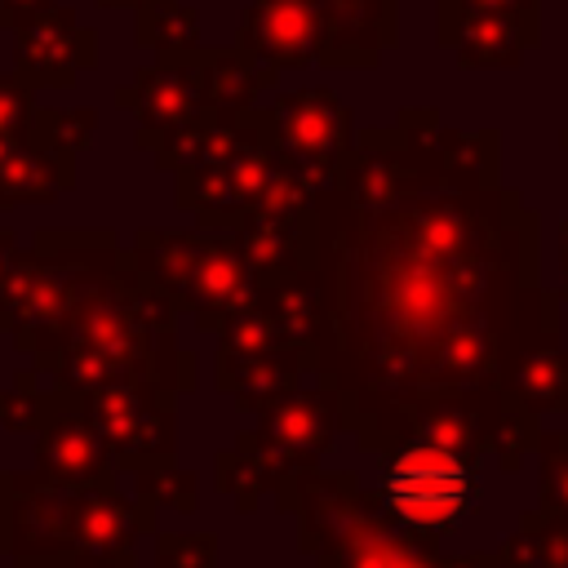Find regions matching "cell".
I'll return each instance as SVG.
<instances>
[{"label": "cell", "instance_id": "obj_1", "mask_svg": "<svg viewBox=\"0 0 568 568\" xmlns=\"http://www.w3.org/2000/svg\"><path fill=\"white\" fill-rule=\"evenodd\" d=\"M497 129L404 106L390 129L355 133L311 200L315 373L364 453L417 439L439 408L524 413L519 364L559 346V297L537 288V213L497 186Z\"/></svg>", "mask_w": 568, "mask_h": 568}, {"label": "cell", "instance_id": "obj_2", "mask_svg": "<svg viewBox=\"0 0 568 568\" xmlns=\"http://www.w3.org/2000/svg\"><path fill=\"white\" fill-rule=\"evenodd\" d=\"M58 244L71 257V288L62 315L31 351L36 373L75 395L102 386H191L195 355L173 337V302L142 275L133 253H120L111 231H58Z\"/></svg>", "mask_w": 568, "mask_h": 568}, {"label": "cell", "instance_id": "obj_3", "mask_svg": "<svg viewBox=\"0 0 568 568\" xmlns=\"http://www.w3.org/2000/svg\"><path fill=\"white\" fill-rule=\"evenodd\" d=\"M133 262L178 306L195 311V324L222 333V324L257 293V275L235 235L222 231H138Z\"/></svg>", "mask_w": 568, "mask_h": 568}, {"label": "cell", "instance_id": "obj_4", "mask_svg": "<svg viewBox=\"0 0 568 568\" xmlns=\"http://www.w3.org/2000/svg\"><path fill=\"white\" fill-rule=\"evenodd\" d=\"M342 426L333 390H293L262 408V422L248 426L231 453L217 457V488L253 510L266 488H280L288 475L306 470Z\"/></svg>", "mask_w": 568, "mask_h": 568}, {"label": "cell", "instance_id": "obj_5", "mask_svg": "<svg viewBox=\"0 0 568 568\" xmlns=\"http://www.w3.org/2000/svg\"><path fill=\"white\" fill-rule=\"evenodd\" d=\"M84 417L98 426L120 470H173V390L164 386H102L80 395Z\"/></svg>", "mask_w": 568, "mask_h": 568}, {"label": "cell", "instance_id": "obj_6", "mask_svg": "<svg viewBox=\"0 0 568 568\" xmlns=\"http://www.w3.org/2000/svg\"><path fill=\"white\" fill-rule=\"evenodd\" d=\"M115 102L138 115V146H160L178 129L217 111L209 93V49L160 53L151 67L133 75L129 89L115 93Z\"/></svg>", "mask_w": 568, "mask_h": 568}, {"label": "cell", "instance_id": "obj_7", "mask_svg": "<svg viewBox=\"0 0 568 568\" xmlns=\"http://www.w3.org/2000/svg\"><path fill=\"white\" fill-rule=\"evenodd\" d=\"M36 475L49 479L53 488L80 493V488H115L124 475L98 426L84 417L80 395L67 390L62 408L36 430Z\"/></svg>", "mask_w": 568, "mask_h": 568}, {"label": "cell", "instance_id": "obj_8", "mask_svg": "<svg viewBox=\"0 0 568 568\" xmlns=\"http://www.w3.org/2000/svg\"><path fill=\"white\" fill-rule=\"evenodd\" d=\"M271 111H275L284 146L302 160L306 178L324 191L333 182L337 164L346 160V151L355 146L351 106L337 102L328 89H302V93H280Z\"/></svg>", "mask_w": 568, "mask_h": 568}, {"label": "cell", "instance_id": "obj_9", "mask_svg": "<svg viewBox=\"0 0 568 568\" xmlns=\"http://www.w3.org/2000/svg\"><path fill=\"white\" fill-rule=\"evenodd\" d=\"M98 36L67 4H49L44 13L13 27V67L31 89H67L84 67H98Z\"/></svg>", "mask_w": 568, "mask_h": 568}, {"label": "cell", "instance_id": "obj_10", "mask_svg": "<svg viewBox=\"0 0 568 568\" xmlns=\"http://www.w3.org/2000/svg\"><path fill=\"white\" fill-rule=\"evenodd\" d=\"M151 515H155L151 501H142V497L124 501L115 488H80V493H67V501H62V541H67V555L80 559V555L133 550V541L142 532H151Z\"/></svg>", "mask_w": 568, "mask_h": 568}, {"label": "cell", "instance_id": "obj_11", "mask_svg": "<svg viewBox=\"0 0 568 568\" xmlns=\"http://www.w3.org/2000/svg\"><path fill=\"white\" fill-rule=\"evenodd\" d=\"M235 49L266 67H306L320 53V4L315 0H253Z\"/></svg>", "mask_w": 568, "mask_h": 568}, {"label": "cell", "instance_id": "obj_12", "mask_svg": "<svg viewBox=\"0 0 568 568\" xmlns=\"http://www.w3.org/2000/svg\"><path fill=\"white\" fill-rule=\"evenodd\" d=\"M537 40V13H470L439 4V44H448L462 67H519L524 49Z\"/></svg>", "mask_w": 568, "mask_h": 568}, {"label": "cell", "instance_id": "obj_13", "mask_svg": "<svg viewBox=\"0 0 568 568\" xmlns=\"http://www.w3.org/2000/svg\"><path fill=\"white\" fill-rule=\"evenodd\" d=\"M324 67H373L395 44V0H315Z\"/></svg>", "mask_w": 568, "mask_h": 568}, {"label": "cell", "instance_id": "obj_14", "mask_svg": "<svg viewBox=\"0 0 568 568\" xmlns=\"http://www.w3.org/2000/svg\"><path fill=\"white\" fill-rule=\"evenodd\" d=\"M71 182H75V160L40 151L22 133L0 138V209L27 204V200H53Z\"/></svg>", "mask_w": 568, "mask_h": 568}, {"label": "cell", "instance_id": "obj_15", "mask_svg": "<svg viewBox=\"0 0 568 568\" xmlns=\"http://www.w3.org/2000/svg\"><path fill=\"white\" fill-rule=\"evenodd\" d=\"M510 399L524 413H546V408H568V351L564 346H546L537 355H528L515 373Z\"/></svg>", "mask_w": 568, "mask_h": 568}, {"label": "cell", "instance_id": "obj_16", "mask_svg": "<svg viewBox=\"0 0 568 568\" xmlns=\"http://www.w3.org/2000/svg\"><path fill=\"white\" fill-rule=\"evenodd\" d=\"M200 40V13L178 0H146L138 9V44L155 53H186Z\"/></svg>", "mask_w": 568, "mask_h": 568}, {"label": "cell", "instance_id": "obj_17", "mask_svg": "<svg viewBox=\"0 0 568 568\" xmlns=\"http://www.w3.org/2000/svg\"><path fill=\"white\" fill-rule=\"evenodd\" d=\"M93 129H98L93 106H75V111H31L22 138L36 142L40 151H53V155H62V160H75V155L93 142Z\"/></svg>", "mask_w": 568, "mask_h": 568}, {"label": "cell", "instance_id": "obj_18", "mask_svg": "<svg viewBox=\"0 0 568 568\" xmlns=\"http://www.w3.org/2000/svg\"><path fill=\"white\" fill-rule=\"evenodd\" d=\"M62 399H67L62 386H53L49 395H40L36 382L22 377L13 390H0V426L4 430H40L62 408Z\"/></svg>", "mask_w": 568, "mask_h": 568}, {"label": "cell", "instance_id": "obj_19", "mask_svg": "<svg viewBox=\"0 0 568 568\" xmlns=\"http://www.w3.org/2000/svg\"><path fill=\"white\" fill-rule=\"evenodd\" d=\"M155 568H217V537L213 532H160Z\"/></svg>", "mask_w": 568, "mask_h": 568}, {"label": "cell", "instance_id": "obj_20", "mask_svg": "<svg viewBox=\"0 0 568 568\" xmlns=\"http://www.w3.org/2000/svg\"><path fill=\"white\" fill-rule=\"evenodd\" d=\"M541 510L550 515H568V430L564 435H541Z\"/></svg>", "mask_w": 568, "mask_h": 568}, {"label": "cell", "instance_id": "obj_21", "mask_svg": "<svg viewBox=\"0 0 568 568\" xmlns=\"http://www.w3.org/2000/svg\"><path fill=\"white\" fill-rule=\"evenodd\" d=\"M31 93H36V89H31L27 80L0 75V138H18V133L27 129V120H31V111H36Z\"/></svg>", "mask_w": 568, "mask_h": 568}, {"label": "cell", "instance_id": "obj_22", "mask_svg": "<svg viewBox=\"0 0 568 568\" xmlns=\"http://www.w3.org/2000/svg\"><path fill=\"white\" fill-rule=\"evenodd\" d=\"M448 9H470V13H541L537 0H439Z\"/></svg>", "mask_w": 568, "mask_h": 568}, {"label": "cell", "instance_id": "obj_23", "mask_svg": "<svg viewBox=\"0 0 568 568\" xmlns=\"http://www.w3.org/2000/svg\"><path fill=\"white\" fill-rule=\"evenodd\" d=\"M49 4H53V0H0V27L13 31V27H22L27 18L44 13Z\"/></svg>", "mask_w": 568, "mask_h": 568}, {"label": "cell", "instance_id": "obj_24", "mask_svg": "<svg viewBox=\"0 0 568 568\" xmlns=\"http://www.w3.org/2000/svg\"><path fill=\"white\" fill-rule=\"evenodd\" d=\"M75 568H133V550H115V555H80Z\"/></svg>", "mask_w": 568, "mask_h": 568}, {"label": "cell", "instance_id": "obj_25", "mask_svg": "<svg viewBox=\"0 0 568 568\" xmlns=\"http://www.w3.org/2000/svg\"><path fill=\"white\" fill-rule=\"evenodd\" d=\"M13 257H18V235H9V231H0V288H4V275H9V266H13Z\"/></svg>", "mask_w": 568, "mask_h": 568}, {"label": "cell", "instance_id": "obj_26", "mask_svg": "<svg viewBox=\"0 0 568 568\" xmlns=\"http://www.w3.org/2000/svg\"><path fill=\"white\" fill-rule=\"evenodd\" d=\"M559 262H564V275H568V217L559 226Z\"/></svg>", "mask_w": 568, "mask_h": 568}, {"label": "cell", "instance_id": "obj_27", "mask_svg": "<svg viewBox=\"0 0 568 568\" xmlns=\"http://www.w3.org/2000/svg\"><path fill=\"white\" fill-rule=\"evenodd\" d=\"M98 4H106V9H120V4H133V9H142L146 0H98Z\"/></svg>", "mask_w": 568, "mask_h": 568}, {"label": "cell", "instance_id": "obj_28", "mask_svg": "<svg viewBox=\"0 0 568 568\" xmlns=\"http://www.w3.org/2000/svg\"><path fill=\"white\" fill-rule=\"evenodd\" d=\"M559 142H564V146H568V133H564V138H559Z\"/></svg>", "mask_w": 568, "mask_h": 568}, {"label": "cell", "instance_id": "obj_29", "mask_svg": "<svg viewBox=\"0 0 568 568\" xmlns=\"http://www.w3.org/2000/svg\"><path fill=\"white\" fill-rule=\"evenodd\" d=\"M564 293H568V288H564Z\"/></svg>", "mask_w": 568, "mask_h": 568}]
</instances>
